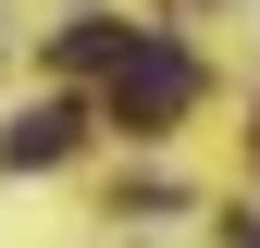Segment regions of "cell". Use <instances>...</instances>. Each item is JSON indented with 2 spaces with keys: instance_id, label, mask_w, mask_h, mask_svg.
I'll use <instances>...</instances> for the list:
<instances>
[{
  "instance_id": "6da1fadb",
  "label": "cell",
  "mask_w": 260,
  "mask_h": 248,
  "mask_svg": "<svg viewBox=\"0 0 260 248\" xmlns=\"http://www.w3.org/2000/svg\"><path fill=\"white\" fill-rule=\"evenodd\" d=\"M186 100H199V62H186L174 38H124L112 50V112L124 124H174Z\"/></svg>"
},
{
  "instance_id": "7a4b0ae2",
  "label": "cell",
  "mask_w": 260,
  "mask_h": 248,
  "mask_svg": "<svg viewBox=\"0 0 260 248\" xmlns=\"http://www.w3.org/2000/svg\"><path fill=\"white\" fill-rule=\"evenodd\" d=\"M62 149H75V100H38V112L0 124V162H13V174H50Z\"/></svg>"
}]
</instances>
